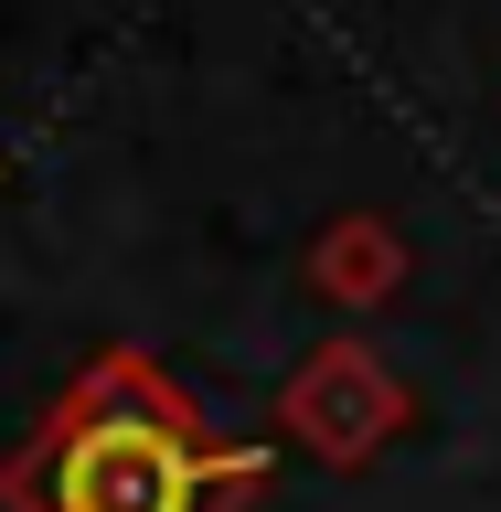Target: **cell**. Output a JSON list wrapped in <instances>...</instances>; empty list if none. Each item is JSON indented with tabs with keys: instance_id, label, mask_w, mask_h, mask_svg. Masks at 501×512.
I'll list each match as a JSON object with an SVG mask.
<instances>
[{
	"instance_id": "obj_1",
	"label": "cell",
	"mask_w": 501,
	"mask_h": 512,
	"mask_svg": "<svg viewBox=\"0 0 501 512\" xmlns=\"http://www.w3.org/2000/svg\"><path fill=\"white\" fill-rule=\"evenodd\" d=\"M267 448H224L150 352L107 342L0 459V512H246Z\"/></svg>"
},
{
	"instance_id": "obj_2",
	"label": "cell",
	"mask_w": 501,
	"mask_h": 512,
	"mask_svg": "<svg viewBox=\"0 0 501 512\" xmlns=\"http://www.w3.org/2000/svg\"><path fill=\"white\" fill-rule=\"evenodd\" d=\"M278 427L310 448V459L352 470V459H374V448L406 427V384L384 374L374 342H320L310 363L278 384Z\"/></svg>"
},
{
	"instance_id": "obj_3",
	"label": "cell",
	"mask_w": 501,
	"mask_h": 512,
	"mask_svg": "<svg viewBox=\"0 0 501 512\" xmlns=\"http://www.w3.org/2000/svg\"><path fill=\"white\" fill-rule=\"evenodd\" d=\"M310 288L320 299H342V310H374L384 288H406V235L384 214H342V224H320V246H310Z\"/></svg>"
}]
</instances>
